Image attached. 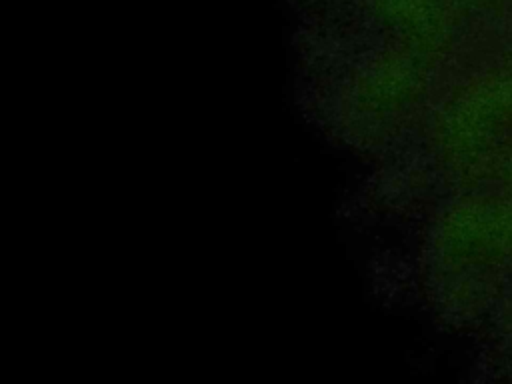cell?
<instances>
[{"label":"cell","instance_id":"3957f363","mask_svg":"<svg viewBox=\"0 0 512 384\" xmlns=\"http://www.w3.org/2000/svg\"><path fill=\"white\" fill-rule=\"evenodd\" d=\"M382 12L420 40L438 42L448 32V12L440 0H380Z\"/></svg>","mask_w":512,"mask_h":384},{"label":"cell","instance_id":"5b68a950","mask_svg":"<svg viewBox=\"0 0 512 384\" xmlns=\"http://www.w3.org/2000/svg\"><path fill=\"white\" fill-rule=\"evenodd\" d=\"M466 2H488V0H466Z\"/></svg>","mask_w":512,"mask_h":384},{"label":"cell","instance_id":"277c9868","mask_svg":"<svg viewBox=\"0 0 512 384\" xmlns=\"http://www.w3.org/2000/svg\"><path fill=\"white\" fill-rule=\"evenodd\" d=\"M506 178H508V182H510V186H512V158H510V162H508V166H506Z\"/></svg>","mask_w":512,"mask_h":384},{"label":"cell","instance_id":"7a4b0ae2","mask_svg":"<svg viewBox=\"0 0 512 384\" xmlns=\"http://www.w3.org/2000/svg\"><path fill=\"white\" fill-rule=\"evenodd\" d=\"M510 120L512 78H488L452 110L446 124L448 142L456 148H474Z\"/></svg>","mask_w":512,"mask_h":384},{"label":"cell","instance_id":"6da1fadb","mask_svg":"<svg viewBox=\"0 0 512 384\" xmlns=\"http://www.w3.org/2000/svg\"><path fill=\"white\" fill-rule=\"evenodd\" d=\"M446 252L464 262H488L512 254V204L500 200L464 202L444 222Z\"/></svg>","mask_w":512,"mask_h":384},{"label":"cell","instance_id":"8992f818","mask_svg":"<svg viewBox=\"0 0 512 384\" xmlns=\"http://www.w3.org/2000/svg\"><path fill=\"white\" fill-rule=\"evenodd\" d=\"M510 322H512V314H510Z\"/></svg>","mask_w":512,"mask_h":384}]
</instances>
